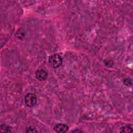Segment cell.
Here are the masks:
<instances>
[{"instance_id": "cell-4", "label": "cell", "mask_w": 133, "mask_h": 133, "mask_svg": "<svg viewBox=\"0 0 133 133\" xmlns=\"http://www.w3.org/2000/svg\"><path fill=\"white\" fill-rule=\"evenodd\" d=\"M54 129L57 132H65L68 130L69 127L66 124L59 123L55 125Z\"/></svg>"}, {"instance_id": "cell-2", "label": "cell", "mask_w": 133, "mask_h": 133, "mask_svg": "<svg viewBox=\"0 0 133 133\" xmlns=\"http://www.w3.org/2000/svg\"><path fill=\"white\" fill-rule=\"evenodd\" d=\"M24 102L26 105L32 108L35 105L37 102V97L33 93H28L24 97Z\"/></svg>"}, {"instance_id": "cell-1", "label": "cell", "mask_w": 133, "mask_h": 133, "mask_svg": "<svg viewBox=\"0 0 133 133\" xmlns=\"http://www.w3.org/2000/svg\"><path fill=\"white\" fill-rule=\"evenodd\" d=\"M48 62L52 68L56 69L62 64V58L59 54H53L49 57Z\"/></svg>"}, {"instance_id": "cell-6", "label": "cell", "mask_w": 133, "mask_h": 133, "mask_svg": "<svg viewBox=\"0 0 133 133\" xmlns=\"http://www.w3.org/2000/svg\"><path fill=\"white\" fill-rule=\"evenodd\" d=\"M121 132H132V127L129 125H126L121 128Z\"/></svg>"}, {"instance_id": "cell-7", "label": "cell", "mask_w": 133, "mask_h": 133, "mask_svg": "<svg viewBox=\"0 0 133 133\" xmlns=\"http://www.w3.org/2000/svg\"><path fill=\"white\" fill-rule=\"evenodd\" d=\"M25 131L26 132H37V130L36 129V128L34 127L30 126L26 128Z\"/></svg>"}, {"instance_id": "cell-3", "label": "cell", "mask_w": 133, "mask_h": 133, "mask_svg": "<svg viewBox=\"0 0 133 133\" xmlns=\"http://www.w3.org/2000/svg\"><path fill=\"white\" fill-rule=\"evenodd\" d=\"M35 76L38 80L43 81L47 78L48 73L44 69H38L35 72Z\"/></svg>"}, {"instance_id": "cell-5", "label": "cell", "mask_w": 133, "mask_h": 133, "mask_svg": "<svg viewBox=\"0 0 133 133\" xmlns=\"http://www.w3.org/2000/svg\"><path fill=\"white\" fill-rule=\"evenodd\" d=\"M0 129H1V132H9L11 131V128L10 126H7L5 124H2L0 127Z\"/></svg>"}, {"instance_id": "cell-8", "label": "cell", "mask_w": 133, "mask_h": 133, "mask_svg": "<svg viewBox=\"0 0 133 133\" xmlns=\"http://www.w3.org/2000/svg\"><path fill=\"white\" fill-rule=\"evenodd\" d=\"M124 84L127 85V86H130L132 84V82L130 79H129V78H126L124 81Z\"/></svg>"}]
</instances>
